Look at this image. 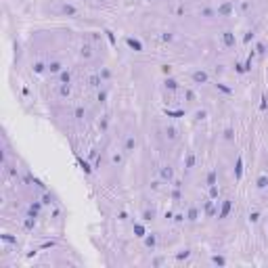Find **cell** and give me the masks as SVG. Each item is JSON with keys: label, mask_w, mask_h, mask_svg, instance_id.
Instances as JSON below:
<instances>
[{"label": "cell", "mask_w": 268, "mask_h": 268, "mask_svg": "<svg viewBox=\"0 0 268 268\" xmlns=\"http://www.w3.org/2000/svg\"><path fill=\"white\" fill-rule=\"evenodd\" d=\"M193 80H195V84H205L207 82V73L205 71H195L193 73Z\"/></svg>", "instance_id": "obj_2"}, {"label": "cell", "mask_w": 268, "mask_h": 268, "mask_svg": "<svg viewBox=\"0 0 268 268\" xmlns=\"http://www.w3.org/2000/svg\"><path fill=\"white\" fill-rule=\"evenodd\" d=\"M224 40H226V44H228V46L235 44V38H232V34H230V32H224Z\"/></svg>", "instance_id": "obj_3"}, {"label": "cell", "mask_w": 268, "mask_h": 268, "mask_svg": "<svg viewBox=\"0 0 268 268\" xmlns=\"http://www.w3.org/2000/svg\"><path fill=\"white\" fill-rule=\"evenodd\" d=\"M134 149H136V138L130 134V136L126 138V142H124V151H126V153H132Z\"/></svg>", "instance_id": "obj_1"}, {"label": "cell", "mask_w": 268, "mask_h": 268, "mask_svg": "<svg viewBox=\"0 0 268 268\" xmlns=\"http://www.w3.org/2000/svg\"><path fill=\"white\" fill-rule=\"evenodd\" d=\"M145 245H147V247H153V245H155V237H153V235L147 237V239H145Z\"/></svg>", "instance_id": "obj_6"}, {"label": "cell", "mask_w": 268, "mask_h": 268, "mask_svg": "<svg viewBox=\"0 0 268 268\" xmlns=\"http://www.w3.org/2000/svg\"><path fill=\"white\" fill-rule=\"evenodd\" d=\"M153 216H155V212H153V210H151V212L147 210V212L142 214V220H153Z\"/></svg>", "instance_id": "obj_5"}, {"label": "cell", "mask_w": 268, "mask_h": 268, "mask_svg": "<svg viewBox=\"0 0 268 268\" xmlns=\"http://www.w3.org/2000/svg\"><path fill=\"white\" fill-rule=\"evenodd\" d=\"M161 178H164V180H170V178H172V170H170V168H164V170H161Z\"/></svg>", "instance_id": "obj_4"}]
</instances>
